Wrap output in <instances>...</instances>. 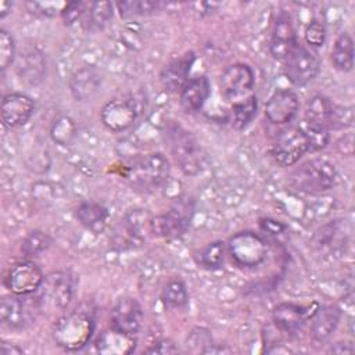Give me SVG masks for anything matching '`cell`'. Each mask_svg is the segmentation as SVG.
Segmentation results:
<instances>
[{"label":"cell","instance_id":"obj_1","mask_svg":"<svg viewBox=\"0 0 355 355\" xmlns=\"http://www.w3.org/2000/svg\"><path fill=\"white\" fill-rule=\"evenodd\" d=\"M94 329L96 323L92 312L75 309L55 320L51 336L60 348L75 352L87 345Z\"/></svg>","mask_w":355,"mask_h":355},{"label":"cell","instance_id":"obj_2","mask_svg":"<svg viewBox=\"0 0 355 355\" xmlns=\"http://www.w3.org/2000/svg\"><path fill=\"white\" fill-rule=\"evenodd\" d=\"M165 140L168 148L184 175L194 176L204 166V153L191 132L176 122H169L165 129Z\"/></svg>","mask_w":355,"mask_h":355},{"label":"cell","instance_id":"obj_3","mask_svg":"<svg viewBox=\"0 0 355 355\" xmlns=\"http://www.w3.org/2000/svg\"><path fill=\"white\" fill-rule=\"evenodd\" d=\"M171 164L162 153H150L135 159L125 172L126 182L139 191H153L169 178Z\"/></svg>","mask_w":355,"mask_h":355},{"label":"cell","instance_id":"obj_4","mask_svg":"<svg viewBox=\"0 0 355 355\" xmlns=\"http://www.w3.org/2000/svg\"><path fill=\"white\" fill-rule=\"evenodd\" d=\"M337 178V171L330 161L324 158H313L293 171L290 183L301 193L322 194L336 186Z\"/></svg>","mask_w":355,"mask_h":355},{"label":"cell","instance_id":"obj_5","mask_svg":"<svg viewBox=\"0 0 355 355\" xmlns=\"http://www.w3.org/2000/svg\"><path fill=\"white\" fill-rule=\"evenodd\" d=\"M42 304L37 295L10 294L4 295L0 302L1 323L11 330H22L32 324L42 312Z\"/></svg>","mask_w":355,"mask_h":355},{"label":"cell","instance_id":"obj_6","mask_svg":"<svg viewBox=\"0 0 355 355\" xmlns=\"http://www.w3.org/2000/svg\"><path fill=\"white\" fill-rule=\"evenodd\" d=\"M226 251L234 265L240 268L259 266L268 255V244L251 230H244L233 234L226 244Z\"/></svg>","mask_w":355,"mask_h":355},{"label":"cell","instance_id":"obj_7","mask_svg":"<svg viewBox=\"0 0 355 355\" xmlns=\"http://www.w3.org/2000/svg\"><path fill=\"white\" fill-rule=\"evenodd\" d=\"M141 107V98L135 94L115 97L103 105L100 118L108 130L123 132L136 122Z\"/></svg>","mask_w":355,"mask_h":355},{"label":"cell","instance_id":"obj_8","mask_svg":"<svg viewBox=\"0 0 355 355\" xmlns=\"http://www.w3.org/2000/svg\"><path fill=\"white\" fill-rule=\"evenodd\" d=\"M39 300L42 309H65L73 295V279L68 272L57 270L44 276L42 286L39 287Z\"/></svg>","mask_w":355,"mask_h":355},{"label":"cell","instance_id":"obj_9","mask_svg":"<svg viewBox=\"0 0 355 355\" xmlns=\"http://www.w3.org/2000/svg\"><path fill=\"white\" fill-rule=\"evenodd\" d=\"M306 153H309V144L300 126L282 130L272 146V157L280 166H291L297 164Z\"/></svg>","mask_w":355,"mask_h":355},{"label":"cell","instance_id":"obj_10","mask_svg":"<svg viewBox=\"0 0 355 355\" xmlns=\"http://www.w3.org/2000/svg\"><path fill=\"white\" fill-rule=\"evenodd\" d=\"M255 76L250 65L236 62L229 65L220 75L219 86L223 97L229 101H240L254 89Z\"/></svg>","mask_w":355,"mask_h":355},{"label":"cell","instance_id":"obj_11","mask_svg":"<svg viewBox=\"0 0 355 355\" xmlns=\"http://www.w3.org/2000/svg\"><path fill=\"white\" fill-rule=\"evenodd\" d=\"M284 73L293 85L304 86L319 73V61L309 49L298 43L284 60Z\"/></svg>","mask_w":355,"mask_h":355},{"label":"cell","instance_id":"obj_12","mask_svg":"<svg viewBox=\"0 0 355 355\" xmlns=\"http://www.w3.org/2000/svg\"><path fill=\"white\" fill-rule=\"evenodd\" d=\"M43 279V272L36 263L21 261L8 269L4 277V284L12 294L26 295L36 293L42 286Z\"/></svg>","mask_w":355,"mask_h":355},{"label":"cell","instance_id":"obj_13","mask_svg":"<svg viewBox=\"0 0 355 355\" xmlns=\"http://www.w3.org/2000/svg\"><path fill=\"white\" fill-rule=\"evenodd\" d=\"M316 308L318 305L312 309L311 305L305 306L294 302H282L273 308L272 320L279 331L293 336L302 330Z\"/></svg>","mask_w":355,"mask_h":355},{"label":"cell","instance_id":"obj_14","mask_svg":"<svg viewBox=\"0 0 355 355\" xmlns=\"http://www.w3.org/2000/svg\"><path fill=\"white\" fill-rule=\"evenodd\" d=\"M298 44L293 19L287 12H280L273 22L269 51L275 60L284 61Z\"/></svg>","mask_w":355,"mask_h":355},{"label":"cell","instance_id":"obj_15","mask_svg":"<svg viewBox=\"0 0 355 355\" xmlns=\"http://www.w3.org/2000/svg\"><path fill=\"white\" fill-rule=\"evenodd\" d=\"M190 225L187 207L178 205L165 214L157 215L150 220V233L157 237L176 239L180 237Z\"/></svg>","mask_w":355,"mask_h":355},{"label":"cell","instance_id":"obj_16","mask_svg":"<svg viewBox=\"0 0 355 355\" xmlns=\"http://www.w3.org/2000/svg\"><path fill=\"white\" fill-rule=\"evenodd\" d=\"M298 107V96L293 90L277 89L265 105V116L273 125H284L294 119Z\"/></svg>","mask_w":355,"mask_h":355},{"label":"cell","instance_id":"obj_17","mask_svg":"<svg viewBox=\"0 0 355 355\" xmlns=\"http://www.w3.org/2000/svg\"><path fill=\"white\" fill-rule=\"evenodd\" d=\"M143 323V311L136 298H119L111 311V327L128 333L137 334Z\"/></svg>","mask_w":355,"mask_h":355},{"label":"cell","instance_id":"obj_18","mask_svg":"<svg viewBox=\"0 0 355 355\" xmlns=\"http://www.w3.org/2000/svg\"><path fill=\"white\" fill-rule=\"evenodd\" d=\"M69 92L76 101H90L97 96L103 85V75L94 65L78 68L69 78Z\"/></svg>","mask_w":355,"mask_h":355},{"label":"cell","instance_id":"obj_19","mask_svg":"<svg viewBox=\"0 0 355 355\" xmlns=\"http://www.w3.org/2000/svg\"><path fill=\"white\" fill-rule=\"evenodd\" d=\"M35 111L33 100L24 93H8L1 100V121L8 128L25 125Z\"/></svg>","mask_w":355,"mask_h":355},{"label":"cell","instance_id":"obj_20","mask_svg":"<svg viewBox=\"0 0 355 355\" xmlns=\"http://www.w3.org/2000/svg\"><path fill=\"white\" fill-rule=\"evenodd\" d=\"M15 71L21 80L31 86L40 85L46 78V58L37 47H26L15 57Z\"/></svg>","mask_w":355,"mask_h":355},{"label":"cell","instance_id":"obj_21","mask_svg":"<svg viewBox=\"0 0 355 355\" xmlns=\"http://www.w3.org/2000/svg\"><path fill=\"white\" fill-rule=\"evenodd\" d=\"M309 333L313 341L323 343L334 333L341 319V309L337 305H318L312 313Z\"/></svg>","mask_w":355,"mask_h":355},{"label":"cell","instance_id":"obj_22","mask_svg":"<svg viewBox=\"0 0 355 355\" xmlns=\"http://www.w3.org/2000/svg\"><path fill=\"white\" fill-rule=\"evenodd\" d=\"M136 345V334H128L114 327L104 330L96 341V349L104 355H128L135 351Z\"/></svg>","mask_w":355,"mask_h":355},{"label":"cell","instance_id":"obj_23","mask_svg":"<svg viewBox=\"0 0 355 355\" xmlns=\"http://www.w3.org/2000/svg\"><path fill=\"white\" fill-rule=\"evenodd\" d=\"M194 53L190 51L166 64L159 73L162 86L168 92H180L184 83L189 80V72L194 64Z\"/></svg>","mask_w":355,"mask_h":355},{"label":"cell","instance_id":"obj_24","mask_svg":"<svg viewBox=\"0 0 355 355\" xmlns=\"http://www.w3.org/2000/svg\"><path fill=\"white\" fill-rule=\"evenodd\" d=\"M312 244L315 250L320 254L334 255L341 252L345 247V234L343 225L334 220L322 226L315 232L312 237Z\"/></svg>","mask_w":355,"mask_h":355},{"label":"cell","instance_id":"obj_25","mask_svg":"<svg viewBox=\"0 0 355 355\" xmlns=\"http://www.w3.org/2000/svg\"><path fill=\"white\" fill-rule=\"evenodd\" d=\"M211 92V85L207 76H196L189 79L182 87L180 105L186 112H196L202 108Z\"/></svg>","mask_w":355,"mask_h":355},{"label":"cell","instance_id":"obj_26","mask_svg":"<svg viewBox=\"0 0 355 355\" xmlns=\"http://www.w3.org/2000/svg\"><path fill=\"white\" fill-rule=\"evenodd\" d=\"M75 216L85 229L98 234L104 232L110 214L108 209L101 204L94 201H85L75 209Z\"/></svg>","mask_w":355,"mask_h":355},{"label":"cell","instance_id":"obj_27","mask_svg":"<svg viewBox=\"0 0 355 355\" xmlns=\"http://www.w3.org/2000/svg\"><path fill=\"white\" fill-rule=\"evenodd\" d=\"M114 6L111 1L87 3L86 11L82 17V26L90 33L103 31L112 18Z\"/></svg>","mask_w":355,"mask_h":355},{"label":"cell","instance_id":"obj_28","mask_svg":"<svg viewBox=\"0 0 355 355\" xmlns=\"http://www.w3.org/2000/svg\"><path fill=\"white\" fill-rule=\"evenodd\" d=\"M330 60L333 67L341 72H349L354 67V42L352 37L343 32L334 40L331 47Z\"/></svg>","mask_w":355,"mask_h":355},{"label":"cell","instance_id":"obj_29","mask_svg":"<svg viewBox=\"0 0 355 355\" xmlns=\"http://www.w3.org/2000/svg\"><path fill=\"white\" fill-rule=\"evenodd\" d=\"M333 103L322 96V94H315L312 98H309L305 110V121L326 126L329 129V121H330V114H331ZM330 130V129H329Z\"/></svg>","mask_w":355,"mask_h":355},{"label":"cell","instance_id":"obj_30","mask_svg":"<svg viewBox=\"0 0 355 355\" xmlns=\"http://www.w3.org/2000/svg\"><path fill=\"white\" fill-rule=\"evenodd\" d=\"M257 111H258V100L254 94H251L237 103H233V108H232L233 128L237 130L247 128L255 118Z\"/></svg>","mask_w":355,"mask_h":355},{"label":"cell","instance_id":"obj_31","mask_svg":"<svg viewBox=\"0 0 355 355\" xmlns=\"http://www.w3.org/2000/svg\"><path fill=\"white\" fill-rule=\"evenodd\" d=\"M162 302L169 308H183L189 302L187 287L180 279H171L165 283L161 291Z\"/></svg>","mask_w":355,"mask_h":355},{"label":"cell","instance_id":"obj_32","mask_svg":"<svg viewBox=\"0 0 355 355\" xmlns=\"http://www.w3.org/2000/svg\"><path fill=\"white\" fill-rule=\"evenodd\" d=\"M50 136L60 146H69L76 137V125L68 115L57 116L50 128Z\"/></svg>","mask_w":355,"mask_h":355},{"label":"cell","instance_id":"obj_33","mask_svg":"<svg viewBox=\"0 0 355 355\" xmlns=\"http://www.w3.org/2000/svg\"><path fill=\"white\" fill-rule=\"evenodd\" d=\"M162 3L153 0H129V1H118L116 8L122 18H133L141 15H150L155 11H159Z\"/></svg>","mask_w":355,"mask_h":355},{"label":"cell","instance_id":"obj_34","mask_svg":"<svg viewBox=\"0 0 355 355\" xmlns=\"http://www.w3.org/2000/svg\"><path fill=\"white\" fill-rule=\"evenodd\" d=\"M300 128L306 136L308 144H309V153L319 151L324 148L329 144L330 140V130L326 126L309 122V121H302L300 123Z\"/></svg>","mask_w":355,"mask_h":355},{"label":"cell","instance_id":"obj_35","mask_svg":"<svg viewBox=\"0 0 355 355\" xmlns=\"http://www.w3.org/2000/svg\"><path fill=\"white\" fill-rule=\"evenodd\" d=\"M226 244L220 240L208 243L200 252V263L202 268L216 270L223 266Z\"/></svg>","mask_w":355,"mask_h":355},{"label":"cell","instance_id":"obj_36","mask_svg":"<svg viewBox=\"0 0 355 355\" xmlns=\"http://www.w3.org/2000/svg\"><path fill=\"white\" fill-rule=\"evenodd\" d=\"M51 244V237L43 230H32L22 241L21 251L26 258L39 257Z\"/></svg>","mask_w":355,"mask_h":355},{"label":"cell","instance_id":"obj_37","mask_svg":"<svg viewBox=\"0 0 355 355\" xmlns=\"http://www.w3.org/2000/svg\"><path fill=\"white\" fill-rule=\"evenodd\" d=\"M354 123V108L351 105H340L333 103L329 129H345Z\"/></svg>","mask_w":355,"mask_h":355},{"label":"cell","instance_id":"obj_38","mask_svg":"<svg viewBox=\"0 0 355 355\" xmlns=\"http://www.w3.org/2000/svg\"><path fill=\"white\" fill-rule=\"evenodd\" d=\"M15 42L10 32L0 29V68L7 69L15 61Z\"/></svg>","mask_w":355,"mask_h":355},{"label":"cell","instance_id":"obj_39","mask_svg":"<svg viewBox=\"0 0 355 355\" xmlns=\"http://www.w3.org/2000/svg\"><path fill=\"white\" fill-rule=\"evenodd\" d=\"M25 6L28 7L31 14L37 17H54L55 14H61L65 3H51V1H26Z\"/></svg>","mask_w":355,"mask_h":355},{"label":"cell","instance_id":"obj_40","mask_svg":"<svg viewBox=\"0 0 355 355\" xmlns=\"http://www.w3.org/2000/svg\"><path fill=\"white\" fill-rule=\"evenodd\" d=\"M326 35H327V31H326L324 24L320 21H316V19L309 22V25L305 29V40L312 47L323 46V43L326 40Z\"/></svg>","mask_w":355,"mask_h":355},{"label":"cell","instance_id":"obj_41","mask_svg":"<svg viewBox=\"0 0 355 355\" xmlns=\"http://www.w3.org/2000/svg\"><path fill=\"white\" fill-rule=\"evenodd\" d=\"M87 3L83 1H69L65 3L62 11H61V18L65 25H72L76 21L82 19L85 11H86Z\"/></svg>","mask_w":355,"mask_h":355},{"label":"cell","instance_id":"obj_42","mask_svg":"<svg viewBox=\"0 0 355 355\" xmlns=\"http://www.w3.org/2000/svg\"><path fill=\"white\" fill-rule=\"evenodd\" d=\"M258 223H259V227L270 236H279L287 230V226L284 223H282L280 220L272 219V218H262V219H259Z\"/></svg>","mask_w":355,"mask_h":355},{"label":"cell","instance_id":"obj_43","mask_svg":"<svg viewBox=\"0 0 355 355\" xmlns=\"http://www.w3.org/2000/svg\"><path fill=\"white\" fill-rule=\"evenodd\" d=\"M178 351H179V348L175 345V343L171 340H165V338L154 343L150 348L146 349L147 354H175Z\"/></svg>","mask_w":355,"mask_h":355},{"label":"cell","instance_id":"obj_44","mask_svg":"<svg viewBox=\"0 0 355 355\" xmlns=\"http://www.w3.org/2000/svg\"><path fill=\"white\" fill-rule=\"evenodd\" d=\"M22 352H24V349L21 347H18L17 344L6 343V341H3L0 344V354L1 355H19Z\"/></svg>","mask_w":355,"mask_h":355},{"label":"cell","instance_id":"obj_45","mask_svg":"<svg viewBox=\"0 0 355 355\" xmlns=\"http://www.w3.org/2000/svg\"><path fill=\"white\" fill-rule=\"evenodd\" d=\"M330 351L336 354H351L354 352V347L349 343H337L330 348Z\"/></svg>","mask_w":355,"mask_h":355},{"label":"cell","instance_id":"obj_46","mask_svg":"<svg viewBox=\"0 0 355 355\" xmlns=\"http://www.w3.org/2000/svg\"><path fill=\"white\" fill-rule=\"evenodd\" d=\"M12 10V3L8 0H1L0 1V18L3 19L7 14H10Z\"/></svg>","mask_w":355,"mask_h":355}]
</instances>
